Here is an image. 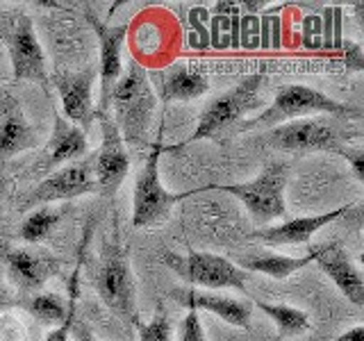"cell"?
I'll return each instance as SVG.
<instances>
[{"instance_id":"obj_1","label":"cell","mask_w":364,"mask_h":341,"mask_svg":"<svg viewBox=\"0 0 364 341\" xmlns=\"http://www.w3.org/2000/svg\"><path fill=\"white\" fill-rule=\"evenodd\" d=\"M314 114H330V117H348L360 119L362 109L348 102H339L305 85H282L276 89V98L271 105L259 112L253 119H244L239 123V132L257 130V128H276L287 121H299L301 117H314Z\"/></svg>"},{"instance_id":"obj_2","label":"cell","mask_w":364,"mask_h":341,"mask_svg":"<svg viewBox=\"0 0 364 341\" xmlns=\"http://www.w3.org/2000/svg\"><path fill=\"white\" fill-rule=\"evenodd\" d=\"M109 105L114 109L112 119L117 123L123 141L141 144L153 123L157 105L151 77H148L146 68H141V64L132 62L128 73H121L109 94Z\"/></svg>"},{"instance_id":"obj_3","label":"cell","mask_w":364,"mask_h":341,"mask_svg":"<svg viewBox=\"0 0 364 341\" xmlns=\"http://www.w3.org/2000/svg\"><path fill=\"white\" fill-rule=\"evenodd\" d=\"M94 287L114 314L123 321L136 323V284L130 269V257L119 242V232L102 244L94 269Z\"/></svg>"},{"instance_id":"obj_4","label":"cell","mask_w":364,"mask_h":341,"mask_svg":"<svg viewBox=\"0 0 364 341\" xmlns=\"http://www.w3.org/2000/svg\"><path fill=\"white\" fill-rule=\"evenodd\" d=\"M289 170L282 162H269L262 173L248 182H237V185H208L205 191H228L237 196L248 210L250 219L257 225H267L273 219H282L287 214L284 205V187H287Z\"/></svg>"},{"instance_id":"obj_5","label":"cell","mask_w":364,"mask_h":341,"mask_svg":"<svg viewBox=\"0 0 364 341\" xmlns=\"http://www.w3.org/2000/svg\"><path fill=\"white\" fill-rule=\"evenodd\" d=\"M264 82V75L253 73L242 77L235 87L223 91L221 96H216L208 102V107L203 109L198 125L189 141H200V139H212L219 136L223 130H228L237 121H242L246 114L257 109L262 105L259 100V89Z\"/></svg>"},{"instance_id":"obj_6","label":"cell","mask_w":364,"mask_h":341,"mask_svg":"<svg viewBox=\"0 0 364 341\" xmlns=\"http://www.w3.org/2000/svg\"><path fill=\"white\" fill-rule=\"evenodd\" d=\"M162 151H166V148H162V144H155L146 157L139 175H136L132 196V227H148L168 219L176 202L203 191V187L182 193L168 191L159 180V155H162Z\"/></svg>"},{"instance_id":"obj_7","label":"cell","mask_w":364,"mask_h":341,"mask_svg":"<svg viewBox=\"0 0 364 341\" xmlns=\"http://www.w3.org/2000/svg\"><path fill=\"white\" fill-rule=\"evenodd\" d=\"M0 39L9 53L16 80H32L48 89L46 57L34 32L32 18L23 11H0Z\"/></svg>"},{"instance_id":"obj_8","label":"cell","mask_w":364,"mask_h":341,"mask_svg":"<svg viewBox=\"0 0 364 341\" xmlns=\"http://www.w3.org/2000/svg\"><path fill=\"white\" fill-rule=\"evenodd\" d=\"M162 259L180 280L193 284V287H205L212 291H219V289L244 291L246 289L248 273L242 271L235 261H230L223 255L189 250L187 255L164 253Z\"/></svg>"},{"instance_id":"obj_9","label":"cell","mask_w":364,"mask_h":341,"mask_svg":"<svg viewBox=\"0 0 364 341\" xmlns=\"http://www.w3.org/2000/svg\"><path fill=\"white\" fill-rule=\"evenodd\" d=\"M341 136L337 134L335 125L323 119H299L276 125L264 134V144L269 148L284 153H344Z\"/></svg>"},{"instance_id":"obj_10","label":"cell","mask_w":364,"mask_h":341,"mask_svg":"<svg viewBox=\"0 0 364 341\" xmlns=\"http://www.w3.org/2000/svg\"><path fill=\"white\" fill-rule=\"evenodd\" d=\"M100 121V148L94 162V180L96 191L102 196H114L121 182L125 180L130 170L128 151H125V141L117 128V123L109 114H98Z\"/></svg>"},{"instance_id":"obj_11","label":"cell","mask_w":364,"mask_h":341,"mask_svg":"<svg viewBox=\"0 0 364 341\" xmlns=\"http://www.w3.org/2000/svg\"><path fill=\"white\" fill-rule=\"evenodd\" d=\"M91 191H96L94 164L71 162V164L53 170L50 175H46L39 185L30 191V196L23 200V207L30 210V207H34V205L71 200V198L87 196V193H91Z\"/></svg>"},{"instance_id":"obj_12","label":"cell","mask_w":364,"mask_h":341,"mask_svg":"<svg viewBox=\"0 0 364 341\" xmlns=\"http://www.w3.org/2000/svg\"><path fill=\"white\" fill-rule=\"evenodd\" d=\"M85 16L89 21V26L94 28L96 37L100 41V64H98V75H100V107L98 114H107L109 109V94L117 80L121 77V50L125 37H128V23H121V26H107L102 23L96 11L85 9Z\"/></svg>"},{"instance_id":"obj_13","label":"cell","mask_w":364,"mask_h":341,"mask_svg":"<svg viewBox=\"0 0 364 341\" xmlns=\"http://www.w3.org/2000/svg\"><path fill=\"white\" fill-rule=\"evenodd\" d=\"M98 68L91 66L77 73H57L53 82L62 96L64 119L73 123L85 134L94 121V107H91V87L96 82Z\"/></svg>"},{"instance_id":"obj_14","label":"cell","mask_w":364,"mask_h":341,"mask_svg":"<svg viewBox=\"0 0 364 341\" xmlns=\"http://www.w3.org/2000/svg\"><path fill=\"white\" fill-rule=\"evenodd\" d=\"M87 155V134L68 123L62 114L55 112V128L50 141L46 144L41 157L34 162L32 170L37 175H50L53 170L71 164L73 159H80Z\"/></svg>"},{"instance_id":"obj_15","label":"cell","mask_w":364,"mask_h":341,"mask_svg":"<svg viewBox=\"0 0 364 341\" xmlns=\"http://www.w3.org/2000/svg\"><path fill=\"white\" fill-rule=\"evenodd\" d=\"M5 266L11 282L23 291L41 289L53 276H57V259L37 248H7Z\"/></svg>"},{"instance_id":"obj_16","label":"cell","mask_w":364,"mask_h":341,"mask_svg":"<svg viewBox=\"0 0 364 341\" xmlns=\"http://www.w3.org/2000/svg\"><path fill=\"white\" fill-rule=\"evenodd\" d=\"M316 264L326 276L337 284V289L346 296L353 305H364V278L362 271L353 264L348 253L337 244H318L316 246Z\"/></svg>"},{"instance_id":"obj_17","label":"cell","mask_w":364,"mask_h":341,"mask_svg":"<svg viewBox=\"0 0 364 341\" xmlns=\"http://www.w3.org/2000/svg\"><path fill=\"white\" fill-rule=\"evenodd\" d=\"M350 207H335L326 214H312V216H299V219L284 221L280 225H271V227H257V230L250 234V239H257V242L273 244V246H299L310 242V237L316 234L321 227L328 223L337 221L339 216H344Z\"/></svg>"},{"instance_id":"obj_18","label":"cell","mask_w":364,"mask_h":341,"mask_svg":"<svg viewBox=\"0 0 364 341\" xmlns=\"http://www.w3.org/2000/svg\"><path fill=\"white\" fill-rule=\"evenodd\" d=\"M148 77L155 87V96L164 102H189L208 94L210 89L208 77L200 71L182 64L164 68V71H153Z\"/></svg>"},{"instance_id":"obj_19","label":"cell","mask_w":364,"mask_h":341,"mask_svg":"<svg viewBox=\"0 0 364 341\" xmlns=\"http://www.w3.org/2000/svg\"><path fill=\"white\" fill-rule=\"evenodd\" d=\"M173 296L178 298L180 305L189 307V310H208L235 328L250 325V312H253V307H250V303H246V301L221 296L216 291H198V289L176 291Z\"/></svg>"},{"instance_id":"obj_20","label":"cell","mask_w":364,"mask_h":341,"mask_svg":"<svg viewBox=\"0 0 364 341\" xmlns=\"http://www.w3.org/2000/svg\"><path fill=\"white\" fill-rule=\"evenodd\" d=\"M34 146V130L16 98L0 94V157L28 151Z\"/></svg>"},{"instance_id":"obj_21","label":"cell","mask_w":364,"mask_h":341,"mask_svg":"<svg viewBox=\"0 0 364 341\" xmlns=\"http://www.w3.org/2000/svg\"><path fill=\"white\" fill-rule=\"evenodd\" d=\"M316 259V248H312L310 253L303 257H284V255H273V253H250L242 255L235 264L246 271V273H264V276L273 280H284L291 273L305 269L307 264H312Z\"/></svg>"},{"instance_id":"obj_22","label":"cell","mask_w":364,"mask_h":341,"mask_svg":"<svg viewBox=\"0 0 364 341\" xmlns=\"http://www.w3.org/2000/svg\"><path fill=\"white\" fill-rule=\"evenodd\" d=\"M257 310L264 312L273 323L278 328V337L287 339V337H301L307 330L312 328L310 316H307L303 310H296V307L289 305H271L264 301H255Z\"/></svg>"},{"instance_id":"obj_23","label":"cell","mask_w":364,"mask_h":341,"mask_svg":"<svg viewBox=\"0 0 364 341\" xmlns=\"http://www.w3.org/2000/svg\"><path fill=\"white\" fill-rule=\"evenodd\" d=\"M23 307L34 318H39L41 323H55V325H60L68 314L66 301L57 293H34L23 303Z\"/></svg>"},{"instance_id":"obj_24","label":"cell","mask_w":364,"mask_h":341,"mask_svg":"<svg viewBox=\"0 0 364 341\" xmlns=\"http://www.w3.org/2000/svg\"><path fill=\"white\" fill-rule=\"evenodd\" d=\"M57 223H60V212H53L48 207L34 210L21 225V239L26 244H39L50 234Z\"/></svg>"},{"instance_id":"obj_25","label":"cell","mask_w":364,"mask_h":341,"mask_svg":"<svg viewBox=\"0 0 364 341\" xmlns=\"http://www.w3.org/2000/svg\"><path fill=\"white\" fill-rule=\"evenodd\" d=\"M139 341H171V321L164 310H157L146 325H139Z\"/></svg>"},{"instance_id":"obj_26","label":"cell","mask_w":364,"mask_h":341,"mask_svg":"<svg viewBox=\"0 0 364 341\" xmlns=\"http://www.w3.org/2000/svg\"><path fill=\"white\" fill-rule=\"evenodd\" d=\"M180 341H205V330H203L200 316L196 310H189V314L182 318Z\"/></svg>"},{"instance_id":"obj_27","label":"cell","mask_w":364,"mask_h":341,"mask_svg":"<svg viewBox=\"0 0 364 341\" xmlns=\"http://www.w3.org/2000/svg\"><path fill=\"white\" fill-rule=\"evenodd\" d=\"M344 155L348 162L353 164V173H355V178L360 180V182H364V168H362V159H364V155H362V151H350V148H344Z\"/></svg>"},{"instance_id":"obj_28","label":"cell","mask_w":364,"mask_h":341,"mask_svg":"<svg viewBox=\"0 0 364 341\" xmlns=\"http://www.w3.org/2000/svg\"><path fill=\"white\" fill-rule=\"evenodd\" d=\"M346 64H348L350 68H355V71H362V68H364V57H362L360 45H355V43H346Z\"/></svg>"},{"instance_id":"obj_29","label":"cell","mask_w":364,"mask_h":341,"mask_svg":"<svg viewBox=\"0 0 364 341\" xmlns=\"http://www.w3.org/2000/svg\"><path fill=\"white\" fill-rule=\"evenodd\" d=\"M337 341H364V325H355L346 330L344 335H339Z\"/></svg>"},{"instance_id":"obj_30","label":"cell","mask_w":364,"mask_h":341,"mask_svg":"<svg viewBox=\"0 0 364 341\" xmlns=\"http://www.w3.org/2000/svg\"><path fill=\"white\" fill-rule=\"evenodd\" d=\"M16 301L11 298L9 296V291H7V287L3 284V278H0V310H7V307H11Z\"/></svg>"},{"instance_id":"obj_31","label":"cell","mask_w":364,"mask_h":341,"mask_svg":"<svg viewBox=\"0 0 364 341\" xmlns=\"http://www.w3.org/2000/svg\"><path fill=\"white\" fill-rule=\"evenodd\" d=\"M73 332H75L77 341H100V339H96L94 335H91L85 325H80V323H73Z\"/></svg>"},{"instance_id":"obj_32","label":"cell","mask_w":364,"mask_h":341,"mask_svg":"<svg viewBox=\"0 0 364 341\" xmlns=\"http://www.w3.org/2000/svg\"><path fill=\"white\" fill-rule=\"evenodd\" d=\"M3 191H5V178L0 175V193H3Z\"/></svg>"}]
</instances>
